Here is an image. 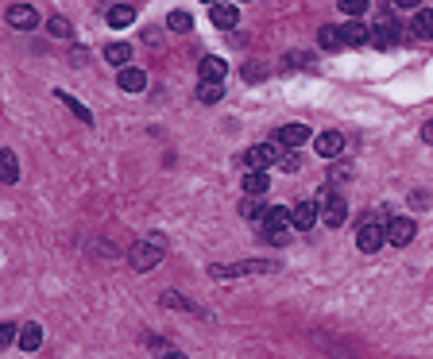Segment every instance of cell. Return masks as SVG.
<instances>
[{
    "mask_svg": "<svg viewBox=\"0 0 433 359\" xmlns=\"http://www.w3.org/2000/svg\"><path fill=\"white\" fill-rule=\"evenodd\" d=\"M163 240H139L132 243V252H128V263L136 267V271H151V267H159L163 263Z\"/></svg>",
    "mask_w": 433,
    "mask_h": 359,
    "instance_id": "1",
    "label": "cell"
},
{
    "mask_svg": "<svg viewBox=\"0 0 433 359\" xmlns=\"http://www.w3.org/2000/svg\"><path fill=\"white\" fill-rule=\"evenodd\" d=\"M387 216H379V220H364L360 224V232H356V247H360V252H379V247H383L387 243Z\"/></svg>",
    "mask_w": 433,
    "mask_h": 359,
    "instance_id": "2",
    "label": "cell"
},
{
    "mask_svg": "<svg viewBox=\"0 0 433 359\" xmlns=\"http://www.w3.org/2000/svg\"><path fill=\"white\" fill-rule=\"evenodd\" d=\"M286 228H294V224H290V209H286V205H271V209L263 213V236L267 240H275V243H283Z\"/></svg>",
    "mask_w": 433,
    "mask_h": 359,
    "instance_id": "3",
    "label": "cell"
},
{
    "mask_svg": "<svg viewBox=\"0 0 433 359\" xmlns=\"http://www.w3.org/2000/svg\"><path fill=\"white\" fill-rule=\"evenodd\" d=\"M414 232H418V224H414L410 216H391V224H387V243L406 247V243L414 240Z\"/></svg>",
    "mask_w": 433,
    "mask_h": 359,
    "instance_id": "4",
    "label": "cell"
},
{
    "mask_svg": "<svg viewBox=\"0 0 433 359\" xmlns=\"http://www.w3.org/2000/svg\"><path fill=\"white\" fill-rule=\"evenodd\" d=\"M317 216H321V209H317V201H302L290 209V224H294L298 232H310L317 224Z\"/></svg>",
    "mask_w": 433,
    "mask_h": 359,
    "instance_id": "5",
    "label": "cell"
},
{
    "mask_svg": "<svg viewBox=\"0 0 433 359\" xmlns=\"http://www.w3.org/2000/svg\"><path fill=\"white\" fill-rule=\"evenodd\" d=\"M314 151L321 158H336V155H345V136L341 132H321V136L314 139Z\"/></svg>",
    "mask_w": 433,
    "mask_h": 359,
    "instance_id": "6",
    "label": "cell"
},
{
    "mask_svg": "<svg viewBox=\"0 0 433 359\" xmlns=\"http://www.w3.org/2000/svg\"><path fill=\"white\" fill-rule=\"evenodd\" d=\"M8 23L16 31H31V28H39V12L31 8V4H12V8H8Z\"/></svg>",
    "mask_w": 433,
    "mask_h": 359,
    "instance_id": "7",
    "label": "cell"
},
{
    "mask_svg": "<svg viewBox=\"0 0 433 359\" xmlns=\"http://www.w3.org/2000/svg\"><path fill=\"white\" fill-rule=\"evenodd\" d=\"M279 163V147L275 143H256L252 151H248V166L252 170H267V166Z\"/></svg>",
    "mask_w": 433,
    "mask_h": 359,
    "instance_id": "8",
    "label": "cell"
},
{
    "mask_svg": "<svg viewBox=\"0 0 433 359\" xmlns=\"http://www.w3.org/2000/svg\"><path fill=\"white\" fill-rule=\"evenodd\" d=\"M321 220L329 224V228H341V224L348 220V205H345V197H329V201L321 205Z\"/></svg>",
    "mask_w": 433,
    "mask_h": 359,
    "instance_id": "9",
    "label": "cell"
},
{
    "mask_svg": "<svg viewBox=\"0 0 433 359\" xmlns=\"http://www.w3.org/2000/svg\"><path fill=\"white\" fill-rule=\"evenodd\" d=\"M117 85L124 89V93H143V89H148V74L136 70V66H124L120 70V78H117Z\"/></svg>",
    "mask_w": 433,
    "mask_h": 359,
    "instance_id": "10",
    "label": "cell"
},
{
    "mask_svg": "<svg viewBox=\"0 0 433 359\" xmlns=\"http://www.w3.org/2000/svg\"><path fill=\"white\" fill-rule=\"evenodd\" d=\"M209 20H213V28H236L240 12H236V4H225V0H221V4L209 8Z\"/></svg>",
    "mask_w": 433,
    "mask_h": 359,
    "instance_id": "11",
    "label": "cell"
},
{
    "mask_svg": "<svg viewBox=\"0 0 433 359\" xmlns=\"http://www.w3.org/2000/svg\"><path fill=\"white\" fill-rule=\"evenodd\" d=\"M372 43L375 47H391V43H399V23H394L391 16H383V20L372 28Z\"/></svg>",
    "mask_w": 433,
    "mask_h": 359,
    "instance_id": "12",
    "label": "cell"
},
{
    "mask_svg": "<svg viewBox=\"0 0 433 359\" xmlns=\"http://www.w3.org/2000/svg\"><path fill=\"white\" fill-rule=\"evenodd\" d=\"M341 31H345V47H367V43H372V28L360 23V20H348Z\"/></svg>",
    "mask_w": 433,
    "mask_h": 359,
    "instance_id": "13",
    "label": "cell"
},
{
    "mask_svg": "<svg viewBox=\"0 0 433 359\" xmlns=\"http://www.w3.org/2000/svg\"><path fill=\"white\" fill-rule=\"evenodd\" d=\"M279 143H283V147L310 143V127H305V124H283V127H279Z\"/></svg>",
    "mask_w": 433,
    "mask_h": 359,
    "instance_id": "14",
    "label": "cell"
},
{
    "mask_svg": "<svg viewBox=\"0 0 433 359\" xmlns=\"http://www.w3.org/2000/svg\"><path fill=\"white\" fill-rule=\"evenodd\" d=\"M105 16H108V28H132L136 23V8L132 4H112Z\"/></svg>",
    "mask_w": 433,
    "mask_h": 359,
    "instance_id": "15",
    "label": "cell"
},
{
    "mask_svg": "<svg viewBox=\"0 0 433 359\" xmlns=\"http://www.w3.org/2000/svg\"><path fill=\"white\" fill-rule=\"evenodd\" d=\"M228 74V62L216 59V54H209V59H201V81H225Z\"/></svg>",
    "mask_w": 433,
    "mask_h": 359,
    "instance_id": "16",
    "label": "cell"
},
{
    "mask_svg": "<svg viewBox=\"0 0 433 359\" xmlns=\"http://www.w3.org/2000/svg\"><path fill=\"white\" fill-rule=\"evenodd\" d=\"M410 28H414L418 39H433V8H418V12H414Z\"/></svg>",
    "mask_w": 433,
    "mask_h": 359,
    "instance_id": "17",
    "label": "cell"
},
{
    "mask_svg": "<svg viewBox=\"0 0 433 359\" xmlns=\"http://www.w3.org/2000/svg\"><path fill=\"white\" fill-rule=\"evenodd\" d=\"M267 185H271L267 170H248V174H244V194H248V197H259V194H267Z\"/></svg>",
    "mask_w": 433,
    "mask_h": 359,
    "instance_id": "18",
    "label": "cell"
},
{
    "mask_svg": "<svg viewBox=\"0 0 433 359\" xmlns=\"http://www.w3.org/2000/svg\"><path fill=\"white\" fill-rule=\"evenodd\" d=\"M128 59H132V47H128V43H108V47H105V62H108V66L124 70V66H128Z\"/></svg>",
    "mask_w": 433,
    "mask_h": 359,
    "instance_id": "19",
    "label": "cell"
},
{
    "mask_svg": "<svg viewBox=\"0 0 433 359\" xmlns=\"http://www.w3.org/2000/svg\"><path fill=\"white\" fill-rule=\"evenodd\" d=\"M317 43H321V50H341V47H345V31L329 23V28L317 31Z\"/></svg>",
    "mask_w": 433,
    "mask_h": 359,
    "instance_id": "20",
    "label": "cell"
},
{
    "mask_svg": "<svg viewBox=\"0 0 433 359\" xmlns=\"http://www.w3.org/2000/svg\"><path fill=\"white\" fill-rule=\"evenodd\" d=\"M16 344H20L23 351H35V348L43 344V329L35 325V320H31V325H23V329H20V340H16Z\"/></svg>",
    "mask_w": 433,
    "mask_h": 359,
    "instance_id": "21",
    "label": "cell"
},
{
    "mask_svg": "<svg viewBox=\"0 0 433 359\" xmlns=\"http://www.w3.org/2000/svg\"><path fill=\"white\" fill-rule=\"evenodd\" d=\"M54 97H59L62 105H66V108H70V112H74V116H78V120H85V124H93V112H89V108L81 105V101H74V97H70V93H62V89H54Z\"/></svg>",
    "mask_w": 433,
    "mask_h": 359,
    "instance_id": "22",
    "label": "cell"
},
{
    "mask_svg": "<svg viewBox=\"0 0 433 359\" xmlns=\"http://www.w3.org/2000/svg\"><path fill=\"white\" fill-rule=\"evenodd\" d=\"M225 97V85H221V81H201V85H197V101H201V105H213V101H221Z\"/></svg>",
    "mask_w": 433,
    "mask_h": 359,
    "instance_id": "23",
    "label": "cell"
},
{
    "mask_svg": "<svg viewBox=\"0 0 433 359\" xmlns=\"http://www.w3.org/2000/svg\"><path fill=\"white\" fill-rule=\"evenodd\" d=\"M263 205H259V197H248L244 194V201H240V216H244V220H263Z\"/></svg>",
    "mask_w": 433,
    "mask_h": 359,
    "instance_id": "24",
    "label": "cell"
},
{
    "mask_svg": "<svg viewBox=\"0 0 433 359\" xmlns=\"http://www.w3.org/2000/svg\"><path fill=\"white\" fill-rule=\"evenodd\" d=\"M167 28H170V31H182V35H186V31L194 28V16H190V12H182V8H174V12L167 16Z\"/></svg>",
    "mask_w": 433,
    "mask_h": 359,
    "instance_id": "25",
    "label": "cell"
},
{
    "mask_svg": "<svg viewBox=\"0 0 433 359\" xmlns=\"http://www.w3.org/2000/svg\"><path fill=\"white\" fill-rule=\"evenodd\" d=\"M0 163H4V182H20V163H16V151H0Z\"/></svg>",
    "mask_w": 433,
    "mask_h": 359,
    "instance_id": "26",
    "label": "cell"
},
{
    "mask_svg": "<svg viewBox=\"0 0 433 359\" xmlns=\"http://www.w3.org/2000/svg\"><path fill=\"white\" fill-rule=\"evenodd\" d=\"M47 31L54 35V39H70L74 35V28H70V20H62V16H54V20H47Z\"/></svg>",
    "mask_w": 433,
    "mask_h": 359,
    "instance_id": "27",
    "label": "cell"
},
{
    "mask_svg": "<svg viewBox=\"0 0 433 359\" xmlns=\"http://www.w3.org/2000/svg\"><path fill=\"white\" fill-rule=\"evenodd\" d=\"M367 4H372V0H341V12L352 16V20H360V16L367 12Z\"/></svg>",
    "mask_w": 433,
    "mask_h": 359,
    "instance_id": "28",
    "label": "cell"
},
{
    "mask_svg": "<svg viewBox=\"0 0 433 359\" xmlns=\"http://www.w3.org/2000/svg\"><path fill=\"white\" fill-rule=\"evenodd\" d=\"M279 166H283V170H298V166H302V158H298L294 151H286V155H279Z\"/></svg>",
    "mask_w": 433,
    "mask_h": 359,
    "instance_id": "29",
    "label": "cell"
},
{
    "mask_svg": "<svg viewBox=\"0 0 433 359\" xmlns=\"http://www.w3.org/2000/svg\"><path fill=\"white\" fill-rule=\"evenodd\" d=\"M12 340H20L16 336V325H0V344H12Z\"/></svg>",
    "mask_w": 433,
    "mask_h": 359,
    "instance_id": "30",
    "label": "cell"
},
{
    "mask_svg": "<svg viewBox=\"0 0 433 359\" xmlns=\"http://www.w3.org/2000/svg\"><path fill=\"white\" fill-rule=\"evenodd\" d=\"M263 74H267L263 66H244V81H259Z\"/></svg>",
    "mask_w": 433,
    "mask_h": 359,
    "instance_id": "31",
    "label": "cell"
},
{
    "mask_svg": "<svg viewBox=\"0 0 433 359\" xmlns=\"http://www.w3.org/2000/svg\"><path fill=\"white\" fill-rule=\"evenodd\" d=\"M352 174V166H333V174H329V182H341V178Z\"/></svg>",
    "mask_w": 433,
    "mask_h": 359,
    "instance_id": "32",
    "label": "cell"
},
{
    "mask_svg": "<svg viewBox=\"0 0 433 359\" xmlns=\"http://www.w3.org/2000/svg\"><path fill=\"white\" fill-rule=\"evenodd\" d=\"M394 8H418V4H422V0H391Z\"/></svg>",
    "mask_w": 433,
    "mask_h": 359,
    "instance_id": "33",
    "label": "cell"
},
{
    "mask_svg": "<svg viewBox=\"0 0 433 359\" xmlns=\"http://www.w3.org/2000/svg\"><path fill=\"white\" fill-rule=\"evenodd\" d=\"M422 139H425V143H433V120H430V124L422 127Z\"/></svg>",
    "mask_w": 433,
    "mask_h": 359,
    "instance_id": "34",
    "label": "cell"
},
{
    "mask_svg": "<svg viewBox=\"0 0 433 359\" xmlns=\"http://www.w3.org/2000/svg\"><path fill=\"white\" fill-rule=\"evenodd\" d=\"M201 4H209V8H213V4H221V0H201Z\"/></svg>",
    "mask_w": 433,
    "mask_h": 359,
    "instance_id": "35",
    "label": "cell"
},
{
    "mask_svg": "<svg viewBox=\"0 0 433 359\" xmlns=\"http://www.w3.org/2000/svg\"><path fill=\"white\" fill-rule=\"evenodd\" d=\"M167 359H186V356H167Z\"/></svg>",
    "mask_w": 433,
    "mask_h": 359,
    "instance_id": "36",
    "label": "cell"
}]
</instances>
